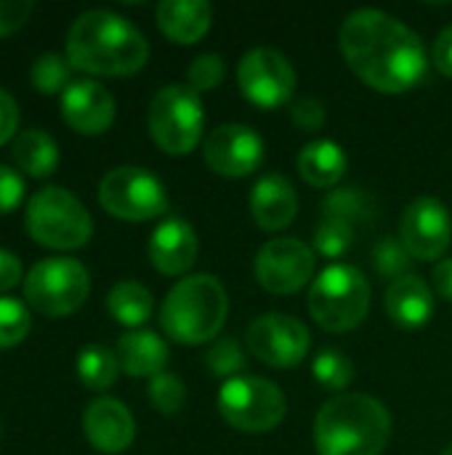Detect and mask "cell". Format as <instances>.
I'll return each instance as SVG.
<instances>
[{
  "mask_svg": "<svg viewBox=\"0 0 452 455\" xmlns=\"http://www.w3.org/2000/svg\"><path fill=\"white\" fill-rule=\"evenodd\" d=\"M338 43L352 72L381 93H405L421 85L429 72V53L421 35L378 8L349 13Z\"/></svg>",
  "mask_w": 452,
  "mask_h": 455,
  "instance_id": "1",
  "label": "cell"
},
{
  "mask_svg": "<svg viewBox=\"0 0 452 455\" xmlns=\"http://www.w3.org/2000/svg\"><path fill=\"white\" fill-rule=\"evenodd\" d=\"M67 59L75 69L101 77H125L149 59V43L136 24L112 11H85L67 32Z\"/></svg>",
  "mask_w": 452,
  "mask_h": 455,
  "instance_id": "2",
  "label": "cell"
},
{
  "mask_svg": "<svg viewBox=\"0 0 452 455\" xmlns=\"http://www.w3.org/2000/svg\"><path fill=\"white\" fill-rule=\"evenodd\" d=\"M389 437L392 416L370 395H338L314 419L317 455H381Z\"/></svg>",
  "mask_w": 452,
  "mask_h": 455,
  "instance_id": "3",
  "label": "cell"
},
{
  "mask_svg": "<svg viewBox=\"0 0 452 455\" xmlns=\"http://www.w3.org/2000/svg\"><path fill=\"white\" fill-rule=\"evenodd\" d=\"M226 312L229 299L224 285L213 275H192L168 291L160 309V325L170 341L197 347L218 336Z\"/></svg>",
  "mask_w": 452,
  "mask_h": 455,
  "instance_id": "4",
  "label": "cell"
},
{
  "mask_svg": "<svg viewBox=\"0 0 452 455\" xmlns=\"http://www.w3.org/2000/svg\"><path fill=\"white\" fill-rule=\"evenodd\" d=\"M370 312V283L352 264H333L314 277L309 315L328 333H346L362 325Z\"/></svg>",
  "mask_w": 452,
  "mask_h": 455,
  "instance_id": "5",
  "label": "cell"
},
{
  "mask_svg": "<svg viewBox=\"0 0 452 455\" xmlns=\"http://www.w3.org/2000/svg\"><path fill=\"white\" fill-rule=\"evenodd\" d=\"M27 232L51 251L83 248L93 235V219L85 205L64 187H43L27 203Z\"/></svg>",
  "mask_w": 452,
  "mask_h": 455,
  "instance_id": "6",
  "label": "cell"
},
{
  "mask_svg": "<svg viewBox=\"0 0 452 455\" xmlns=\"http://www.w3.org/2000/svg\"><path fill=\"white\" fill-rule=\"evenodd\" d=\"M205 128V109L189 85H165L149 104V133L165 155H189Z\"/></svg>",
  "mask_w": 452,
  "mask_h": 455,
  "instance_id": "7",
  "label": "cell"
},
{
  "mask_svg": "<svg viewBox=\"0 0 452 455\" xmlns=\"http://www.w3.org/2000/svg\"><path fill=\"white\" fill-rule=\"evenodd\" d=\"M91 293V275L77 259L56 256L37 261L24 277L27 304L45 317L77 312Z\"/></svg>",
  "mask_w": 452,
  "mask_h": 455,
  "instance_id": "8",
  "label": "cell"
},
{
  "mask_svg": "<svg viewBox=\"0 0 452 455\" xmlns=\"http://www.w3.org/2000/svg\"><path fill=\"white\" fill-rule=\"evenodd\" d=\"M221 419L248 435L274 432L285 413V395L277 384L261 376H234L218 392Z\"/></svg>",
  "mask_w": 452,
  "mask_h": 455,
  "instance_id": "9",
  "label": "cell"
},
{
  "mask_svg": "<svg viewBox=\"0 0 452 455\" xmlns=\"http://www.w3.org/2000/svg\"><path fill=\"white\" fill-rule=\"evenodd\" d=\"M101 208L123 221H149L168 211L165 184L139 165L112 168L99 184Z\"/></svg>",
  "mask_w": 452,
  "mask_h": 455,
  "instance_id": "10",
  "label": "cell"
},
{
  "mask_svg": "<svg viewBox=\"0 0 452 455\" xmlns=\"http://www.w3.org/2000/svg\"><path fill=\"white\" fill-rule=\"evenodd\" d=\"M237 83L250 104L258 109H277L293 104L298 77L290 59L277 48H253L237 67Z\"/></svg>",
  "mask_w": 452,
  "mask_h": 455,
  "instance_id": "11",
  "label": "cell"
},
{
  "mask_svg": "<svg viewBox=\"0 0 452 455\" xmlns=\"http://www.w3.org/2000/svg\"><path fill=\"white\" fill-rule=\"evenodd\" d=\"M312 347L309 328L282 312H269L250 323L248 328V349L269 368H296L306 360Z\"/></svg>",
  "mask_w": 452,
  "mask_h": 455,
  "instance_id": "12",
  "label": "cell"
},
{
  "mask_svg": "<svg viewBox=\"0 0 452 455\" xmlns=\"http://www.w3.org/2000/svg\"><path fill=\"white\" fill-rule=\"evenodd\" d=\"M317 256L296 237H274L256 256V280L274 296L298 293L314 277Z\"/></svg>",
  "mask_w": 452,
  "mask_h": 455,
  "instance_id": "13",
  "label": "cell"
},
{
  "mask_svg": "<svg viewBox=\"0 0 452 455\" xmlns=\"http://www.w3.org/2000/svg\"><path fill=\"white\" fill-rule=\"evenodd\" d=\"M202 157L208 168L226 179H242L261 168L264 139L242 123H224L205 136Z\"/></svg>",
  "mask_w": 452,
  "mask_h": 455,
  "instance_id": "14",
  "label": "cell"
},
{
  "mask_svg": "<svg viewBox=\"0 0 452 455\" xmlns=\"http://www.w3.org/2000/svg\"><path fill=\"white\" fill-rule=\"evenodd\" d=\"M400 240L416 261H434L445 256L452 243V219L437 197L413 200L400 219Z\"/></svg>",
  "mask_w": 452,
  "mask_h": 455,
  "instance_id": "15",
  "label": "cell"
},
{
  "mask_svg": "<svg viewBox=\"0 0 452 455\" xmlns=\"http://www.w3.org/2000/svg\"><path fill=\"white\" fill-rule=\"evenodd\" d=\"M115 112V96L96 80H75L61 93V117L83 136H99L109 131Z\"/></svg>",
  "mask_w": 452,
  "mask_h": 455,
  "instance_id": "16",
  "label": "cell"
},
{
  "mask_svg": "<svg viewBox=\"0 0 452 455\" xmlns=\"http://www.w3.org/2000/svg\"><path fill=\"white\" fill-rule=\"evenodd\" d=\"M83 432L99 453L117 455L131 448L136 437V421L120 400L96 397L83 413Z\"/></svg>",
  "mask_w": 452,
  "mask_h": 455,
  "instance_id": "17",
  "label": "cell"
},
{
  "mask_svg": "<svg viewBox=\"0 0 452 455\" xmlns=\"http://www.w3.org/2000/svg\"><path fill=\"white\" fill-rule=\"evenodd\" d=\"M197 232L184 219H165L149 237V261L160 275H186L197 261Z\"/></svg>",
  "mask_w": 452,
  "mask_h": 455,
  "instance_id": "18",
  "label": "cell"
},
{
  "mask_svg": "<svg viewBox=\"0 0 452 455\" xmlns=\"http://www.w3.org/2000/svg\"><path fill=\"white\" fill-rule=\"evenodd\" d=\"M250 213L264 232H280L290 227L298 213L296 187L280 173L261 176L250 192Z\"/></svg>",
  "mask_w": 452,
  "mask_h": 455,
  "instance_id": "19",
  "label": "cell"
},
{
  "mask_svg": "<svg viewBox=\"0 0 452 455\" xmlns=\"http://www.w3.org/2000/svg\"><path fill=\"white\" fill-rule=\"evenodd\" d=\"M384 307H386V315L392 317L394 325L416 331V328H424L432 320L434 296H432V288H429V283L424 277L405 275V277L389 283Z\"/></svg>",
  "mask_w": 452,
  "mask_h": 455,
  "instance_id": "20",
  "label": "cell"
},
{
  "mask_svg": "<svg viewBox=\"0 0 452 455\" xmlns=\"http://www.w3.org/2000/svg\"><path fill=\"white\" fill-rule=\"evenodd\" d=\"M155 16L160 32L178 45L202 40L213 24V8L205 0H163Z\"/></svg>",
  "mask_w": 452,
  "mask_h": 455,
  "instance_id": "21",
  "label": "cell"
},
{
  "mask_svg": "<svg viewBox=\"0 0 452 455\" xmlns=\"http://www.w3.org/2000/svg\"><path fill=\"white\" fill-rule=\"evenodd\" d=\"M120 368L133 379H155L165 373L168 344L152 331H128L117 341Z\"/></svg>",
  "mask_w": 452,
  "mask_h": 455,
  "instance_id": "22",
  "label": "cell"
},
{
  "mask_svg": "<svg viewBox=\"0 0 452 455\" xmlns=\"http://www.w3.org/2000/svg\"><path fill=\"white\" fill-rule=\"evenodd\" d=\"M296 163H298V173L304 176V181L317 189L336 187L346 173V152L330 139L309 141L301 149Z\"/></svg>",
  "mask_w": 452,
  "mask_h": 455,
  "instance_id": "23",
  "label": "cell"
},
{
  "mask_svg": "<svg viewBox=\"0 0 452 455\" xmlns=\"http://www.w3.org/2000/svg\"><path fill=\"white\" fill-rule=\"evenodd\" d=\"M11 160L21 173L32 179H48L59 165V144L51 133L40 128H27L11 144Z\"/></svg>",
  "mask_w": 452,
  "mask_h": 455,
  "instance_id": "24",
  "label": "cell"
},
{
  "mask_svg": "<svg viewBox=\"0 0 452 455\" xmlns=\"http://www.w3.org/2000/svg\"><path fill=\"white\" fill-rule=\"evenodd\" d=\"M107 309L109 315L125 325V328H133V331H141V325L152 317V309H155V301H152V293L136 283V280H123L117 283L109 296H107Z\"/></svg>",
  "mask_w": 452,
  "mask_h": 455,
  "instance_id": "25",
  "label": "cell"
},
{
  "mask_svg": "<svg viewBox=\"0 0 452 455\" xmlns=\"http://www.w3.org/2000/svg\"><path fill=\"white\" fill-rule=\"evenodd\" d=\"M120 373V360L112 349L101 344H88L77 355V376L85 389L91 392H104L117 381Z\"/></svg>",
  "mask_w": 452,
  "mask_h": 455,
  "instance_id": "26",
  "label": "cell"
},
{
  "mask_svg": "<svg viewBox=\"0 0 452 455\" xmlns=\"http://www.w3.org/2000/svg\"><path fill=\"white\" fill-rule=\"evenodd\" d=\"M72 61L56 51L40 53L32 67H29V83L35 91L53 96V93H64L72 85Z\"/></svg>",
  "mask_w": 452,
  "mask_h": 455,
  "instance_id": "27",
  "label": "cell"
},
{
  "mask_svg": "<svg viewBox=\"0 0 452 455\" xmlns=\"http://www.w3.org/2000/svg\"><path fill=\"white\" fill-rule=\"evenodd\" d=\"M322 216H338V219H346L352 224H360V221H370L373 213H376V203L373 197L360 189V187H346V189H336L330 192L325 200H322Z\"/></svg>",
  "mask_w": 452,
  "mask_h": 455,
  "instance_id": "28",
  "label": "cell"
},
{
  "mask_svg": "<svg viewBox=\"0 0 452 455\" xmlns=\"http://www.w3.org/2000/svg\"><path fill=\"white\" fill-rule=\"evenodd\" d=\"M354 237H357V224L338 216H322L314 229V251L328 259H338L352 251Z\"/></svg>",
  "mask_w": 452,
  "mask_h": 455,
  "instance_id": "29",
  "label": "cell"
},
{
  "mask_svg": "<svg viewBox=\"0 0 452 455\" xmlns=\"http://www.w3.org/2000/svg\"><path fill=\"white\" fill-rule=\"evenodd\" d=\"M312 373H314L317 384L328 392H344L354 381L352 360L336 349H322L312 363Z\"/></svg>",
  "mask_w": 452,
  "mask_h": 455,
  "instance_id": "30",
  "label": "cell"
},
{
  "mask_svg": "<svg viewBox=\"0 0 452 455\" xmlns=\"http://www.w3.org/2000/svg\"><path fill=\"white\" fill-rule=\"evenodd\" d=\"M32 317L24 301L0 296V349H11L21 344L29 333Z\"/></svg>",
  "mask_w": 452,
  "mask_h": 455,
  "instance_id": "31",
  "label": "cell"
},
{
  "mask_svg": "<svg viewBox=\"0 0 452 455\" xmlns=\"http://www.w3.org/2000/svg\"><path fill=\"white\" fill-rule=\"evenodd\" d=\"M149 400L155 405L157 413L163 416H176L181 413L184 403H186V387L176 373H160L155 379H149Z\"/></svg>",
  "mask_w": 452,
  "mask_h": 455,
  "instance_id": "32",
  "label": "cell"
},
{
  "mask_svg": "<svg viewBox=\"0 0 452 455\" xmlns=\"http://www.w3.org/2000/svg\"><path fill=\"white\" fill-rule=\"evenodd\" d=\"M245 349L234 339H218L205 352V365L213 376H224L226 381L234 379L245 368Z\"/></svg>",
  "mask_w": 452,
  "mask_h": 455,
  "instance_id": "33",
  "label": "cell"
},
{
  "mask_svg": "<svg viewBox=\"0 0 452 455\" xmlns=\"http://www.w3.org/2000/svg\"><path fill=\"white\" fill-rule=\"evenodd\" d=\"M373 264H376V272L381 277H389L392 283L410 275V264H413V256L408 253V248L402 245V240H381L373 251Z\"/></svg>",
  "mask_w": 452,
  "mask_h": 455,
  "instance_id": "34",
  "label": "cell"
},
{
  "mask_svg": "<svg viewBox=\"0 0 452 455\" xmlns=\"http://www.w3.org/2000/svg\"><path fill=\"white\" fill-rule=\"evenodd\" d=\"M224 80V59L218 53H202L189 64L186 72V85L197 93L218 88Z\"/></svg>",
  "mask_w": 452,
  "mask_h": 455,
  "instance_id": "35",
  "label": "cell"
},
{
  "mask_svg": "<svg viewBox=\"0 0 452 455\" xmlns=\"http://www.w3.org/2000/svg\"><path fill=\"white\" fill-rule=\"evenodd\" d=\"M290 117L293 123L301 128V131H317L325 125L328 120V112H325V104L314 96H301V99H293L290 104Z\"/></svg>",
  "mask_w": 452,
  "mask_h": 455,
  "instance_id": "36",
  "label": "cell"
},
{
  "mask_svg": "<svg viewBox=\"0 0 452 455\" xmlns=\"http://www.w3.org/2000/svg\"><path fill=\"white\" fill-rule=\"evenodd\" d=\"M24 200V179L19 171L0 165V216L11 213Z\"/></svg>",
  "mask_w": 452,
  "mask_h": 455,
  "instance_id": "37",
  "label": "cell"
},
{
  "mask_svg": "<svg viewBox=\"0 0 452 455\" xmlns=\"http://www.w3.org/2000/svg\"><path fill=\"white\" fill-rule=\"evenodd\" d=\"M32 11L35 5L29 0H0V37L21 29Z\"/></svg>",
  "mask_w": 452,
  "mask_h": 455,
  "instance_id": "38",
  "label": "cell"
},
{
  "mask_svg": "<svg viewBox=\"0 0 452 455\" xmlns=\"http://www.w3.org/2000/svg\"><path fill=\"white\" fill-rule=\"evenodd\" d=\"M432 64H434L442 75L452 77V24H448V27L437 35V40H434V45H432Z\"/></svg>",
  "mask_w": 452,
  "mask_h": 455,
  "instance_id": "39",
  "label": "cell"
},
{
  "mask_svg": "<svg viewBox=\"0 0 452 455\" xmlns=\"http://www.w3.org/2000/svg\"><path fill=\"white\" fill-rule=\"evenodd\" d=\"M16 125H19V107L13 96L0 88V147L13 139Z\"/></svg>",
  "mask_w": 452,
  "mask_h": 455,
  "instance_id": "40",
  "label": "cell"
},
{
  "mask_svg": "<svg viewBox=\"0 0 452 455\" xmlns=\"http://www.w3.org/2000/svg\"><path fill=\"white\" fill-rule=\"evenodd\" d=\"M19 280H21V261L11 251L0 248V293H8L11 288H16Z\"/></svg>",
  "mask_w": 452,
  "mask_h": 455,
  "instance_id": "41",
  "label": "cell"
},
{
  "mask_svg": "<svg viewBox=\"0 0 452 455\" xmlns=\"http://www.w3.org/2000/svg\"><path fill=\"white\" fill-rule=\"evenodd\" d=\"M434 288L437 293L445 299V301H452V259H445L434 267Z\"/></svg>",
  "mask_w": 452,
  "mask_h": 455,
  "instance_id": "42",
  "label": "cell"
},
{
  "mask_svg": "<svg viewBox=\"0 0 452 455\" xmlns=\"http://www.w3.org/2000/svg\"><path fill=\"white\" fill-rule=\"evenodd\" d=\"M442 455H452V445H448V448L442 451Z\"/></svg>",
  "mask_w": 452,
  "mask_h": 455,
  "instance_id": "43",
  "label": "cell"
},
{
  "mask_svg": "<svg viewBox=\"0 0 452 455\" xmlns=\"http://www.w3.org/2000/svg\"><path fill=\"white\" fill-rule=\"evenodd\" d=\"M0 440H3V427H0Z\"/></svg>",
  "mask_w": 452,
  "mask_h": 455,
  "instance_id": "44",
  "label": "cell"
}]
</instances>
